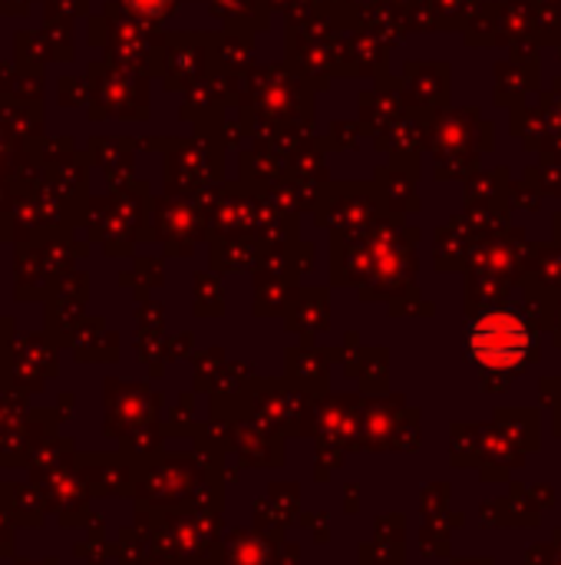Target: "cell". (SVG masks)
I'll return each mask as SVG.
<instances>
[{"label":"cell","instance_id":"1","mask_svg":"<svg viewBox=\"0 0 561 565\" xmlns=\"http://www.w3.org/2000/svg\"><path fill=\"white\" fill-rule=\"evenodd\" d=\"M529 348H532L529 328L513 311H493L479 318L470 331V351L489 371H509L522 364Z\"/></svg>","mask_w":561,"mask_h":565}]
</instances>
